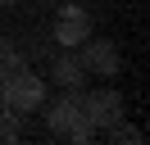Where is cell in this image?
I'll return each instance as SVG.
<instances>
[{
  "label": "cell",
  "mask_w": 150,
  "mask_h": 145,
  "mask_svg": "<svg viewBox=\"0 0 150 145\" xmlns=\"http://www.w3.org/2000/svg\"><path fill=\"white\" fill-rule=\"evenodd\" d=\"M41 100H46V82H41L28 63L14 68L9 77L0 82V104L9 109V113H32V109H41Z\"/></svg>",
  "instance_id": "cell-1"
},
{
  "label": "cell",
  "mask_w": 150,
  "mask_h": 145,
  "mask_svg": "<svg viewBox=\"0 0 150 145\" xmlns=\"http://www.w3.org/2000/svg\"><path fill=\"white\" fill-rule=\"evenodd\" d=\"M86 36H91V14H86V5H59V14H55V41L64 45V50H77Z\"/></svg>",
  "instance_id": "cell-2"
},
{
  "label": "cell",
  "mask_w": 150,
  "mask_h": 145,
  "mask_svg": "<svg viewBox=\"0 0 150 145\" xmlns=\"http://www.w3.org/2000/svg\"><path fill=\"white\" fill-rule=\"evenodd\" d=\"M82 113H86V122L91 127H109V122H118L123 118V95L118 91H86L82 95Z\"/></svg>",
  "instance_id": "cell-3"
},
{
  "label": "cell",
  "mask_w": 150,
  "mask_h": 145,
  "mask_svg": "<svg viewBox=\"0 0 150 145\" xmlns=\"http://www.w3.org/2000/svg\"><path fill=\"white\" fill-rule=\"evenodd\" d=\"M46 122H50V136H68L82 122V95H77V86H68V95H59L55 104H50Z\"/></svg>",
  "instance_id": "cell-4"
},
{
  "label": "cell",
  "mask_w": 150,
  "mask_h": 145,
  "mask_svg": "<svg viewBox=\"0 0 150 145\" xmlns=\"http://www.w3.org/2000/svg\"><path fill=\"white\" fill-rule=\"evenodd\" d=\"M77 59H82V68L96 72V77H114V72H118V50H114V41H91V36H86Z\"/></svg>",
  "instance_id": "cell-5"
},
{
  "label": "cell",
  "mask_w": 150,
  "mask_h": 145,
  "mask_svg": "<svg viewBox=\"0 0 150 145\" xmlns=\"http://www.w3.org/2000/svg\"><path fill=\"white\" fill-rule=\"evenodd\" d=\"M82 59H77L73 50H64L55 63H50V82H59V86H82Z\"/></svg>",
  "instance_id": "cell-6"
},
{
  "label": "cell",
  "mask_w": 150,
  "mask_h": 145,
  "mask_svg": "<svg viewBox=\"0 0 150 145\" xmlns=\"http://www.w3.org/2000/svg\"><path fill=\"white\" fill-rule=\"evenodd\" d=\"M23 63H28V54H23L18 45H14V41H0V82L9 77L14 68H23Z\"/></svg>",
  "instance_id": "cell-7"
},
{
  "label": "cell",
  "mask_w": 150,
  "mask_h": 145,
  "mask_svg": "<svg viewBox=\"0 0 150 145\" xmlns=\"http://www.w3.org/2000/svg\"><path fill=\"white\" fill-rule=\"evenodd\" d=\"M109 141H114V145H141V132L118 118V122H109Z\"/></svg>",
  "instance_id": "cell-8"
},
{
  "label": "cell",
  "mask_w": 150,
  "mask_h": 145,
  "mask_svg": "<svg viewBox=\"0 0 150 145\" xmlns=\"http://www.w3.org/2000/svg\"><path fill=\"white\" fill-rule=\"evenodd\" d=\"M18 113H9V109H0V141H18Z\"/></svg>",
  "instance_id": "cell-9"
},
{
  "label": "cell",
  "mask_w": 150,
  "mask_h": 145,
  "mask_svg": "<svg viewBox=\"0 0 150 145\" xmlns=\"http://www.w3.org/2000/svg\"><path fill=\"white\" fill-rule=\"evenodd\" d=\"M64 141H77V145H86V141H96V127H91V122H86V113H82V122H77V127H73V132H68V136H64Z\"/></svg>",
  "instance_id": "cell-10"
},
{
  "label": "cell",
  "mask_w": 150,
  "mask_h": 145,
  "mask_svg": "<svg viewBox=\"0 0 150 145\" xmlns=\"http://www.w3.org/2000/svg\"><path fill=\"white\" fill-rule=\"evenodd\" d=\"M0 109H5V104H0Z\"/></svg>",
  "instance_id": "cell-11"
}]
</instances>
